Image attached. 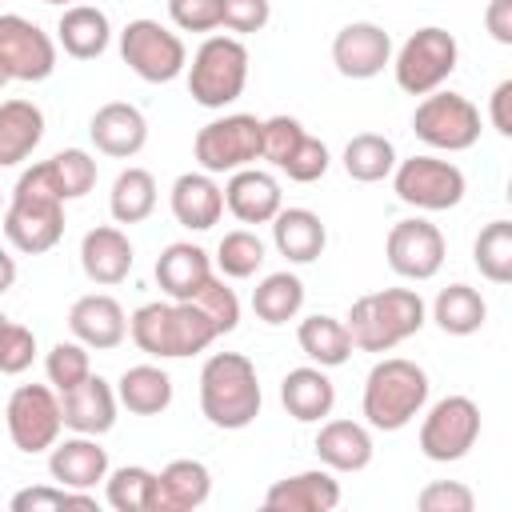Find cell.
I'll return each instance as SVG.
<instances>
[{
	"label": "cell",
	"mask_w": 512,
	"mask_h": 512,
	"mask_svg": "<svg viewBox=\"0 0 512 512\" xmlns=\"http://www.w3.org/2000/svg\"><path fill=\"white\" fill-rule=\"evenodd\" d=\"M64 204L68 200L60 196V184L48 160L24 168L4 208V240L24 256L52 252L64 236Z\"/></svg>",
	"instance_id": "obj_1"
},
{
	"label": "cell",
	"mask_w": 512,
	"mask_h": 512,
	"mask_svg": "<svg viewBox=\"0 0 512 512\" xmlns=\"http://www.w3.org/2000/svg\"><path fill=\"white\" fill-rule=\"evenodd\" d=\"M128 336L140 352L156 360H180L204 352L220 332L192 300H152L128 316Z\"/></svg>",
	"instance_id": "obj_2"
},
{
	"label": "cell",
	"mask_w": 512,
	"mask_h": 512,
	"mask_svg": "<svg viewBox=\"0 0 512 512\" xmlns=\"http://www.w3.org/2000/svg\"><path fill=\"white\" fill-rule=\"evenodd\" d=\"M260 376L244 352H216L200 368V412L212 428L240 432L260 416Z\"/></svg>",
	"instance_id": "obj_3"
},
{
	"label": "cell",
	"mask_w": 512,
	"mask_h": 512,
	"mask_svg": "<svg viewBox=\"0 0 512 512\" xmlns=\"http://www.w3.org/2000/svg\"><path fill=\"white\" fill-rule=\"evenodd\" d=\"M428 372L416 360L404 356H384L380 364H372V372L364 376V420L376 432H400L408 428L424 404H428Z\"/></svg>",
	"instance_id": "obj_4"
},
{
	"label": "cell",
	"mask_w": 512,
	"mask_h": 512,
	"mask_svg": "<svg viewBox=\"0 0 512 512\" xmlns=\"http://www.w3.org/2000/svg\"><path fill=\"white\" fill-rule=\"evenodd\" d=\"M424 300L416 288H380L352 304L344 328L352 336V348L360 352H392L408 336L424 328Z\"/></svg>",
	"instance_id": "obj_5"
},
{
	"label": "cell",
	"mask_w": 512,
	"mask_h": 512,
	"mask_svg": "<svg viewBox=\"0 0 512 512\" xmlns=\"http://www.w3.org/2000/svg\"><path fill=\"white\" fill-rule=\"evenodd\" d=\"M184 72L188 96L200 108H228L248 84V48L240 36H208L192 52V64Z\"/></svg>",
	"instance_id": "obj_6"
},
{
	"label": "cell",
	"mask_w": 512,
	"mask_h": 512,
	"mask_svg": "<svg viewBox=\"0 0 512 512\" xmlns=\"http://www.w3.org/2000/svg\"><path fill=\"white\" fill-rule=\"evenodd\" d=\"M456 64H460V44H456V36H452L448 28L428 24V28H416V32L400 44V52L392 56V76H396L400 92H408V96H428V92H436V88L456 72Z\"/></svg>",
	"instance_id": "obj_7"
},
{
	"label": "cell",
	"mask_w": 512,
	"mask_h": 512,
	"mask_svg": "<svg viewBox=\"0 0 512 512\" xmlns=\"http://www.w3.org/2000/svg\"><path fill=\"white\" fill-rule=\"evenodd\" d=\"M260 132H264V120H256L252 112H228L220 120H208L192 140L200 172L224 176V172L256 164L260 160Z\"/></svg>",
	"instance_id": "obj_8"
},
{
	"label": "cell",
	"mask_w": 512,
	"mask_h": 512,
	"mask_svg": "<svg viewBox=\"0 0 512 512\" xmlns=\"http://www.w3.org/2000/svg\"><path fill=\"white\" fill-rule=\"evenodd\" d=\"M412 132L436 152H468L480 140V108L460 92H428L412 112Z\"/></svg>",
	"instance_id": "obj_9"
},
{
	"label": "cell",
	"mask_w": 512,
	"mask_h": 512,
	"mask_svg": "<svg viewBox=\"0 0 512 512\" xmlns=\"http://www.w3.org/2000/svg\"><path fill=\"white\" fill-rule=\"evenodd\" d=\"M392 188H396V200L408 204V208L448 212V208H456L464 200L468 180H464V172L452 160H440V156H408V160H396Z\"/></svg>",
	"instance_id": "obj_10"
},
{
	"label": "cell",
	"mask_w": 512,
	"mask_h": 512,
	"mask_svg": "<svg viewBox=\"0 0 512 512\" xmlns=\"http://www.w3.org/2000/svg\"><path fill=\"white\" fill-rule=\"evenodd\" d=\"M120 56L144 84H172L188 68L184 40L172 28H164L160 20H148V16L128 20V28L120 32Z\"/></svg>",
	"instance_id": "obj_11"
},
{
	"label": "cell",
	"mask_w": 512,
	"mask_h": 512,
	"mask_svg": "<svg viewBox=\"0 0 512 512\" xmlns=\"http://www.w3.org/2000/svg\"><path fill=\"white\" fill-rule=\"evenodd\" d=\"M4 424H8V436H12V444L20 452H28V456L48 452L60 440V428H64L60 392L48 388V384H20L8 396Z\"/></svg>",
	"instance_id": "obj_12"
},
{
	"label": "cell",
	"mask_w": 512,
	"mask_h": 512,
	"mask_svg": "<svg viewBox=\"0 0 512 512\" xmlns=\"http://www.w3.org/2000/svg\"><path fill=\"white\" fill-rule=\"evenodd\" d=\"M476 440H480V408L468 396H444L420 420V452L436 464L464 460Z\"/></svg>",
	"instance_id": "obj_13"
},
{
	"label": "cell",
	"mask_w": 512,
	"mask_h": 512,
	"mask_svg": "<svg viewBox=\"0 0 512 512\" xmlns=\"http://www.w3.org/2000/svg\"><path fill=\"white\" fill-rule=\"evenodd\" d=\"M56 72V40L28 16H0V76L4 80H48Z\"/></svg>",
	"instance_id": "obj_14"
},
{
	"label": "cell",
	"mask_w": 512,
	"mask_h": 512,
	"mask_svg": "<svg viewBox=\"0 0 512 512\" xmlns=\"http://www.w3.org/2000/svg\"><path fill=\"white\" fill-rule=\"evenodd\" d=\"M384 256H388V268L400 280H432L444 264V236H440L436 224H428L420 216L396 220L388 228Z\"/></svg>",
	"instance_id": "obj_15"
},
{
	"label": "cell",
	"mask_w": 512,
	"mask_h": 512,
	"mask_svg": "<svg viewBox=\"0 0 512 512\" xmlns=\"http://www.w3.org/2000/svg\"><path fill=\"white\" fill-rule=\"evenodd\" d=\"M332 64L348 80H372L392 64V36L372 20H352L332 40Z\"/></svg>",
	"instance_id": "obj_16"
},
{
	"label": "cell",
	"mask_w": 512,
	"mask_h": 512,
	"mask_svg": "<svg viewBox=\"0 0 512 512\" xmlns=\"http://www.w3.org/2000/svg\"><path fill=\"white\" fill-rule=\"evenodd\" d=\"M88 136H92L96 152H104L112 160H132L148 144V120H144V112L136 104L112 100V104H100L92 112Z\"/></svg>",
	"instance_id": "obj_17"
},
{
	"label": "cell",
	"mask_w": 512,
	"mask_h": 512,
	"mask_svg": "<svg viewBox=\"0 0 512 512\" xmlns=\"http://www.w3.org/2000/svg\"><path fill=\"white\" fill-rule=\"evenodd\" d=\"M68 328L72 336L84 344V348H96V352H112L124 344L128 336V316L120 308L116 296L108 292H88L80 296L72 308H68Z\"/></svg>",
	"instance_id": "obj_18"
},
{
	"label": "cell",
	"mask_w": 512,
	"mask_h": 512,
	"mask_svg": "<svg viewBox=\"0 0 512 512\" xmlns=\"http://www.w3.org/2000/svg\"><path fill=\"white\" fill-rule=\"evenodd\" d=\"M116 388L104 376H84L80 384H72L68 392H60V416L72 432L84 436H104L116 424Z\"/></svg>",
	"instance_id": "obj_19"
},
{
	"label": "cell",
	"mask_w": 512,
	"mask_h": 512,
	"mask_svg": "<svg viewBox=\"0 0 512 512\" xmlns=\"http://www.w3.org/2000/svg\"><path fill=\"white\" fill-rule=\"evenodd\" d=\"M336 504H340V480L324 464L296 472V476H284L264 492L268 512H332Z\"/></svg>",
	"instance_id": "obj_20"
},
{
	"label": "cell",
	"mask_w": 512,
	"mask_h": 512,
	"mask_svg": "<svg viewBox=\"0 0 512 512\" xmlns=\"http://www.w3.org/2000/svg\"><path fill=\"white\" fill-rule=\"evenodd\" d=\"M224 208H228L240 224H268V220L284 208V196H280V184H276L272 172L248 164V168L228 172Z\"/></svg>",
	"instance_id": "obj_21"
},
{
	"label": "cell",
	"mask_w": 512,
	"mask_h": 512,
	"mask_svg": "<svg viewBox=\"0 0 512 512\" xmlns=\"http://www.w3.org/2000/svg\"><path fill=\"white\" fill-rule=\"evenodd\" d=\"M136 264V252H132V240L116 228V224H100V228H88L84 240H80V268L92 284H120L128 280Z\"/></svg>",
	"instance_id": "obj_22"
},
{
	"label": "cell",
	"mask_w": 512,
	"mask_h": 512,
	"mask_svg": "<svg viewBox=\"0 0 512 512\" xmlns=\"http://www.w3.org/2000/svg\"><path fill=\"white\" fill-rule=\"evenodd\" d=\"M168 204L176 224H184L188 232H208L224 216V188L208 172H184L172 180Z\"/></svg>",
	"instance_id": "obj_23"
},
{
	"label": "cell",
	"mask_w": 512,
	"mask_h": 512,
	"mask_svg": "<svg viewBox=\"0 0 512 512\" xmlns=\"http://www.w3.org/2000/svg\"><path fill=\"white\" fill-rule=\"evenodd\" d=\"M48 472L60 488H96L108 476V452L96 444V436L76 432L72 440H56L52 456H48Z\"/></svg>",
	"instance_id": "obj_24"
},
{
	"label": "cell",
	"mask_w": 512,
	"mask_h": 512,
	"mask_svg": "<svg viewBox=\"0 0 512 512\" xmlns=\"http://www.w3.org/2000/svg\"><path fill=\"white\" fill-rule=\"evenodd\" d=\"M280 404L288 408L292 420L316 424V420L332 416V408H336V384L328 380V372H324L320 364L292 368V372L280 380Z\"/></svg>",
	"instance_id": "obj_25"
},
{
	"label": "cell",
	"mask_w": 512,
	"mask_h": 512,
	"mask_svg": "<svg viewBox=\"0 0 512 512\" xmlns=\"http://www.w3.org/2000/svg\"><path fill=\"white\" fill-rule=\"evenodd\" d=\"M316 456L332 472H364L372 464V432L356 420H324L316 432Z\"/></svg>",
	"instance_id": "obj_26"
},
{
	"label": "cell",
	"mask_w": 512,
	"mask_h": 512,
	"mask_svg": "<svg viewBox=\"0 0 512 512\" xmlns=\"http://www.w3.org/2000/svg\"><path fill=\"white\" fill-rule=\"evenodd\" d=\"M268 224L272 244L288 264H312L328 244V228L312 208H280Z\"/></svg>",
	"instance_id": "obj_27"
},
{
	"label": "cell",
	"mask_w": 512,
	"mask_h": 512,
	"mask_svg": "<svg viewBox=\"0 0 512 512\" xmlns=\"http://www.w3.org/2000/svg\"><path fill=\"white\" fill-rule=\"evenodd\" d=\"M212 276V260L200 244L176 240L156 256V284L168 300H192L196 288Z\"/></svg>",
	"instance_id": "obj_28"
},
{
	"label": "cell",
	"mask_w": 512,
	"mask_h": 512,
	"mask_svg": "<svg viewBox=\"0 0 512 512\" xmlns=\"http://www.w3.org/2000/svg\"><path fill=\"white\" fill-rule=\"evenodd\" d=\"M212 496V472L204 460H172L156 472V512H192Z\"/></svg>",
	"instance_id": "obj_29"
},
{
	"label": "cell",
	"mask_w": 512,
	"mask_h": 512,
	"mask_svg": "<svg viewBox=\"0 0 512 512\" xmlns=\"http://www.w3.org/2000/svg\"><path fill=\"white\" fill-rule=\"evenodd\" d=\"M44 140V112L32 100H0V168L24 164Z\"/></svg>",
	"instance_id": "obj_30"
},
{
	"label": "cell",
	"mask_w": 512,
	"mask_h": 512,
	"mask_svg": "<svg viewBox=\"0 0 512 512\" xmlns=\"http://www.w3.org/2000/svg\"><path fill=\"white\" fill-rule=\"evenodd\" d=\"M112 40V24L100 8L92 4H68L60 12V24H56V44L72 56V60H96L104 56Z\"/></svg>",
	"instance_id": "obj_31"
},
{
	"label": "cell",
	"mask_w": 512,
	"mask_h": 512,
	"mask_svg": "<svg viewBox=\"0 0 512 512\" xmlns=\"http://www.w3.org/2000/svg\"><path fill=\"white\" fill-rule=\"evenodd\" d=\"M116 400L132 416H160L172 404V376L156 364H132L116 380Z\"/></svg>",
	"instance_id": "obj_32"
},
{
	"label": "cell",
	"mask_w": 512,
	"mask_h": 512,
	"mask_svg": "<svg viewBox=\"0 0 512 512\" xmlns=\"http://www.w3.org/2000/svg\"><path fill=\"white\" fill-rule=\"evenodd\" d=\"M296 340H300V352L320 368H340L352 356V336H348L344 320H336L328 312L304 316L296 328Z\"/></svg>",
	"instance_id": "obj_33"
},
{
	"label": "cell",
	"mask_w": 512,
	"mask_h": 512,
	"mask_svg": "<svg viewBox=\"0 0 512 512\" xmlns=\"http://www.w3.org/2000/svg\"><path fill=\"white\" fill-rule=\"evenodd\" d=\"M432 320L448 336H472L488 320V304L472 284H448L432 300Z\"/></svg>",
	"instance_id": "obj_34"
},
{
	"label": "cell",
	"mask_w": 512,
	"mask_h": 512,
	"mask_svg": "<svg viewBox=\"0 0 512 512\" xmlns=\"http://www.w3.org/2000/svg\"><path fill=\"white\" fill-rule=\"evenodd\" d=\"M304 308V280L296 272H268L256 288H252V312L264 324H288L296 320Z\"/></svg>",
	"instance_id": "obj_35"
},
{
	"label": "cell",
	"mask_w": 512,
	"mask_h": 512,
	"mask_svg": "<svg viewBox=\"0 0 512 512\" xmlns=\"http://www.w3.org/2000/svg\"><path fill=\"white\" fill-rule=\"evenodd\" d=\"M156 208V180L148 168H124L116 180H112V192H108V212L116 224H140L148 220Z\"/></svg>",
	"instance_id": "obj_36"
},
{
	"label": "cell",
	"mask_w": 512,
	"mask_h": 512,
	"mask_svg": "<svg viewBox=\"0 0 512 512\" xmlns=\"http://www.w3.org/2000/svg\"><path fill=\"white\" fill-rule=\"evenodd\" d=\"M396 168V148L388 136L380 132H356L348 144H344V172L360 184H376L384 176H392Z\"/></svg>",
	"instance_id": "obj_37"
},
{
	"label": "cell",
	"mask_w": 512,
	"mask_h": 512,
	"mask_svg": "<svg viewBox=\"0 0 512 512\" xmlns=\"http://www.w3.org/2000/svg\"><path fill=\"white\" fill-rule=\"evenodd\" d=\"M104 500L116 512H156V472L144 464H124L116 472L108 468Z\"/></svg>",
	"instance_id": "obj_38"
},
{
	"label": "cell",
	"mask_w": 512,
	"mask_h": 512,
	"mask_svg": "<svg viewBox=\"0 0 512 512\" xmlns=\"http://www.w3.org/2000/svg\"><path fill=\"white\" fill-rule=\"evenodd\" d=\"M472 264L484 280L508 284L512 280V220H492L472 240Z\"/></svg>",
	"instance_id": "obj_39"
},
{
	"label": "cell",
	"mask_w": 512,
	"mask_h": 512,
	"mask_svg": "<svg viewBox=\"0 0 512 512\" xmlns=\"http://www.w3.org/2000/svg\"><path fill=\"white\" fill-rule=\"evenodd\" d=\"M264 264V240L248 228H232L220 236L216 244V268L228 276V280H248L256 276Z\"/></svg>",
	"instance_id": "obj_40"
},
{
	"label": "cell",
	"mask_w": 512,
	"mask_h": 512,
	"mask_svg": "<svg viewBox=\"0 0 512 512\" xmlns=\"http://www.w3.org/2000/svg\"><path fill=\"white\" fill-rule=\"evenodd\" d=\"M48 164H52V172H56V184H60V196H64V200H80V196H88V192L96 188L100 168H96V160H92L84 148H64V152H56Z\"/></svg>",
	"instance_id": "obj_41"
},
{
	"label": "cell",
	"mask_w": 512,
	"mask_h": 512,
	"mask_svg": "<svg viewBox=\"0 0 512 512\" xmlns=\"http://www.w3.org/2000/svg\"><path fill=\"white\" fill-rule=\"evenodd\" d=\"M44 372H48V384L56 392H68L72 384H80L88 372H92V360H88V348L80 340H60L48 348L44 356Z\"/></svg>",
	"instance_id": "obj_42"
},
{
	"label": "cell",
	"mask_w": 512,
	"mask_h": 512,
	"mask_svg": "<svg viewBox=\"0 0 512 512\" xmlns=\"http://www.w3.org/2000/svg\"><path fill=\"white\" fill-rule=\"evenodd\" d=\"M192 304H200V308H204V316L216 324V332H220V336L236 332V324H240V300H236V292H232L220 276H208V280L196 288Z\"/></svg>",
	"instance_id": "obj_43"
},
{
	"label": "cell",
	"mask_w": 512,
	"mask_h": 512,
	"mask_svg": "<svg viewBox=\"0 0 512 512\" xmlns=\"http://www.w3.org/2000/svg\"><path fill=\"white\" fill-rule=\"evenodd\" d=\"M308 136V128L296 120V116H268L264 120V132H260V156L272 164V168H284V160L296 152V144Z\"/></svg>",
	"instance_id": "obj_44"
},
{
	"label": "cell",
	"mask_w": 512,
	"mask_h": 512,
	"mask_svg": "<svg viewBox=\"0 0 512 512\" xmlns=\"http://www.w3.org/2000/svg\"><path fill=\"white\" fill-rule=\"evenodd\" d=\"M36 360V332L8 320L0 328V376H20Z\"/></svg>",
	"instance_id": "obj_45"
},
{
	"label": "cell",
	"mask_w": 512,
	"mask_h": 512,
	"mask_svg": "<svg viewBox=\"0 0 512 512\" xmlns=\"http://www.w3.org/2000/svg\"><path fill=\"white\" fill-rule=\"evenodd\" d=\"M328 164H332V156H328V144L320 140V136H304L300 144H296V152L284 160V176L288 180H296V184H316L324 172H328Z\"/></svg>",
	"instance_id": "obj_46"
},
{
	"label": "cell",
	"mask_w": 512,
	"mask_h": 512,
	"mask_svg": "<svg viewBox=\"0 0 512 512\" xmlns=\"http://www.w3.org/2000/svg\"><path fill=\"white\" fill-rule=\"evenodd\" d=\"M416 508L420 512H472L476 508V496L460 480H432V484L420 488Z\"/></svg>",
	"instance_id": "obj_47"
},
{
	"label": "cell",
	"mask_w": 512,
	"mask_h": 512,
	"mask_svg": "<svg viewBox=\"0 0 512 512\" xmlns=\"http://www.w3.org/2000/svg\"><path fill=\"white\" fill-rule=\"evenodd\" d=\"M268 20H272L268 0H220V28H228L232 36H252Z\"/></svg>",
	"instance_id": "obj_48"
},
{
	"label": "cell",
	"mask_w": 512,
	"mask_h": 512,
	"mask_svg": "<svg viewBox=\"0 0 512 512\" xmlns=\"http://www.w3.org/2000/svg\"><path fill=\"white\" fill-rule=\"evenodd\" d=\"M168 16L180 32H212L220 28V0H168Z\"/></svg>",
	"instance_id": "obj_49"
},
{
	"label": "cell",
	"mask_w": 512,
	"mask_h": 512,
	"mask_svg": "<svg viewBox=\"0 0 512 512\" xmlns=\"http://www.w3.org/2000/svg\"><path fill=\"white\" fill-rule=\"evenodd\" d=\"M8 508H12V512H64V508H68V488H60V484L20 488Z\"/></svg>",
	"instance_id": "obj_50"
},
{
	"label": "cell",
	"mask_w": 512,
	"mask_h": 512,
	"mask_svg": "<svg viewBox=\"0 0 512 512\" xmlns=\"http://www.w3.org/2000/svg\"><path fill=\"white\" fill-rule=\"evenodd\" d=\"M484 28H488V36L496 44H512V0H488Z\"/></svg>",
	"instance_id": "obj_51"
},
{
	"label": "cell",
	"mask_w": 512,
	"mask_h": 512,
	"mask_svg": "<svg viewBox=\"0 0 512 512\" xmlns=\"http://www.w3.org/2000/svg\"><path fill=\"white\" fill-rule=\"evenodd\" d=\"M508 104H512V80H500L492 88V100H488V120H492V128L500 136H512V112H508Z\"/></svg>",
	"instance_id": "obj_52"
},
{
	"label": "cell",
	"mask_w": 512,
	"mask_h": 512,
	"mask_svg": "<svg viewBox=\"0 0 512 512\" xmlns=\"http://www.w3.org/2000/svg\"><path fill=\"white\" fill-rule=\"evenodd\" d=\"M12 284H16V260H12V252L0 244V296H4Z\"/></svg>",
	"instance_id": "obj_53"
},
{
	"label": "cell",
	"mask_w": 512,
	"mask_h": 512,
	"mask_svg": "<svg viewBox=\"0 0 512 512\" xmlns=\"http://www.w3.org/2000/svg\"><path fill=\"white\" fill-rule=\"evenodd\" d=\"M44 4H60V8H68V4H76V0H44Z\"/></svg>",
	"instance_id": "obj_54"
},
{
	"label": "cell",
	"mask_w": 512,
	"mask_h": 512,
	"mask_svg": "<svg viewBox=\"0 0 512 512\" xmlns=\"http://www.w3.org/2000/svg\"><path fill=\"white\" fill-rule=\"evenodd\" d=\"M4 324H8V316H4V312H0V328H4Z\"/></svg>",
	"instance_id": "obj_55"
},
{
	"label": "cell",
	"mask_w": 512,
	"mask_h": 512,
	"mask_svg": "<svg viewBox=\"0 0 512 512\" xmlns=\"http://www.w3.org/2000/svg\"><path fill=\"white\" fill-rule=\"evenodd\" d=\"M4 84H8V80H4V76H0V88H4Z\"/></svg>",
	"instance_id": "obj_56"
}]
</instances>
